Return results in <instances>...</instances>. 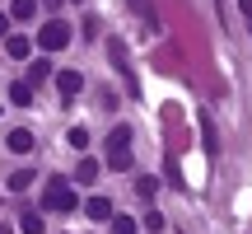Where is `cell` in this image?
Instances as JSON below:
<instances>
[{
	"instance_id": "cell-1",
	"label": "cell",
	"mask_w": 252,
	"mask_h": 234,
	"mask_svg": "<svg viewBox=\"0 0 252 234\" xmlns=\"http://www.w3.org/2000/svg\"><path fill=\"white\" fill-rule=\"evenodd\" d=\"M42 211H56V216H70V211H80V201H75V192H70V183L56 173V178H47V188H42Z\"/></svg>"
},
{
	"instance_id": "cell-2",
	"label": "cell",
	"mask_w": 252,
	"mask_h": 234,
	"mask_svg": "<svg viewBox=\"0 0 252 234\" xmlns=\"http://www.w3.org/2000/svg\"><path fill=\"white\" fill-rule=\"evenodd\" d=\"M108 164L117 173H126L135 164L131 159V126H112V131H108Z\"/></svg>"
},
{
	"instance_id": "cell-3",
	"label": "cell",
	"mask_w": 252,
	"mask_h": 234,
	"mask_svg": "<svg viewBox=\"0 0 252 234\" xmlns=\"http://www.w3.org/2000/svg\"><path fill=\"white\" fill-rule=\"evenodd\" d=\"M37 47H42V52H61V47H70V24H42L37 28Z\"/></svg>"
},
{
	"instance_id": "cell-4",
	"label": "cell",
	"mask_w": 252,
	"mask_h": 234,
	"mask_svg": "<svg viewBox=\"0 0 252 234\" xmlns=\"http://www.w3.org/2000/svg\"><path fill=\"white\" fill-rule=\"evenodd\" d=\"M108 52H112V61H117V71H122V80H126V94L135 99L140 89H135V75H131V61H126V47L117 42V38H112V42H108Z\"/></svg>"
},
{
	"instance_id": "cell-5",
	"label": "cell",
	"mask_w": 252,
	"mask_h": 234,
	"mask_svg": "<svg viewBox=\"0 0 252 234\" xmlns=\"http://www.w3.org/2000/svg\"><path fill=\"white\" fill-rule=\"evenodd\" d=\"M5 145H9L14 155H28V150H33V131H24V126H14V131L5 136Z\"/></svg>"
},
{
	"instance_id": "cell-6",
	"label": "cell",
	"mask_w": 252,
	"mask_h": 234,
	"mask_svg": "<svg viewBox=\"0 0 252 234\" xmlns=\"http://www.w3.org/2000/svg\"><path fill=\"white\" fill-rule=\"evenodd\" d=\"M84 216L89 220H112V201L108 197H89L84 201Z\"/></svg>"
},
{
	"instance_id": "cell-7",
	"label": "cell",
	"mask_w": 252,
	"mask_h": 234,
	"mask_svg": "<svg viewBox=\"0 0 252 234\" xmlns=\"http://www.w3.org/2000/svg\"><path fill=\"white\" fill-rule=\"evenodd\" d=\"M80 71H61V75H56V89H61L65 94V99H75V94H80Z\"/></svg>"
},
{
	"instance_id": "cell-8",
	"label": "cell",
	"mask_w": 252,
	"mask_h": 234,
	"mask_svg": "<svg viewBox=\"0 0 252 234\" xmlns=\"http://www.w3.org/2000/svg\"><path fill=\"white\" fill-rule=\"evenodd\" d=\"M98 159H89V155H84V159H80V169H75V178H80L84 183V188H94V183H98Z\"/></svg>"
},
{
	"instance_id": "cell-9",
	"label": "cell",
	"mask_w": 252,
	"mask_h": 234,
	"mask_svg": "<svg viewBox=\"0 0 252 234\" xmlns=\"http://www.w3.org/2000/svg\"><path fill=\"white\" fill-rule=\"evenodd\" d=\"M9 103L28 108V103H33V84H28V80H14V84H9Z\"/></svg>"
},
{
	"instance_id": "cell-10",
	"label": "cell",
	"mask_w": 252,
	"mask_h": 234,
	"mask_svg": "<svg viewBox=\"0 0 252 234\" xmlns=\"http://www.w3.org/2000/svg\"><path fill=\"white\" fill-rule=\"evenodd\" d=\"M19 234H42V216L33 206H24V216H19Z\"/></svg>"
},
{
	"instance_id": "cell-11",
	"label": "cell",
	"mask_w": 252,
	"mask_h": 234,
	"mask_svg": "<svg viewBox=\"0 0 252 234\" xmlns=\"http://www.w3.org/2000/svg\"><path fill=\"white\" fill-rule=\"evenodd\" d=\"M5 52L14 56V61H24V56L33 52V42H28V38H19V33H14V38H5Z\"/></svg>"
},
{
	"instance_id": "cell-12",
	"label": "cell",
	"mask_w": 252,
	"mask_h": 234,
	"mask_svg": "<svg viewBox=\"0 0 252 234\" xmlns=\"http://www.w3.org/2000/svg\"><path fill=\"white\" fill-rule=\"evenodd\" d=\"M47 80H52V61H33V66H28V84H33V89L47 84Z\"/></svg>"
},
{
	"instance_id": "cell-13",
	"label": "cell",
	"mask_w": 252,
	"mask_h": 234,
	"mask_svg": "<svg viewBox=\"0 0 252 234\" xmlns=\"http://www.w3.org/2000/svg\"><path fill=\"white\" fill-rule=\"evenodd\" d=\"M9 19H37V0H9Z\"/></svg>"
},
{
	"instance_id": "cell-14",
	"label": "cell",
	"mask_w": 252,
	"mask_h": 234,
	"mask_svg": "<svg viewBox=\"0 0 252 234\" xmlns=\"http://www.w3.org/2000/svg\"><path fill=\"white\" fill-rule=\"evenodd\" d=\"M201 136H206V150L215 155V150H220V136H215V122H210V113H201Z\"/></svg>"
},
{
	"instance_id": "cell-15",
	"label": "cell",
	"mask_w": 252,
	"mask_h": 234,
	"mask_svg": "<svg viewBox=\"0 0 252 234\" xmlns=\"http://www.w3.org/2000/svg\"><path fill=\"white\" fill-rule=\"evenodd\" d=\"M65 141H70V150H89V131H84V126H70V131H65Z\"/></svg>"
},
{
	"instance_id": "cell-16",
	"label": "cell",
	"mask_w": 252,
	"mask_h": 234,
	"mask_svg": "<svg viewBox=\"0 0 252 234\" xmlns=\"http://www.w3.org/2000/svg\"><path fill=\"white\" fill-rule=\"evenodd\" d=\"M28 183H33V169H14L9 173V192H24Z\"/></svg>"
},
{
	"instance_id": "cell-17",
	"label": "cell",
	"mask_w": 252,
	"mask_h": 234,
	"mask_svg": "<svg viewBox=\"0 0 252 234\" xmlns=\"http://www.w3.org/2000/svg\"><path fill=\"white\" fill-rule=\"evenodd\" d=\"M135 230H140V225H135L131 216H112V234H135Z\"/></svg>"
},
{
	"instance_id": "cell-18",
	"label": "cell",
	"mask_w": 252,
	"mask_h": 234,
	"mask_svg": "<svg viewBox=\"0 0 252 234\" xmlns=\"http://www.w3.org/2000/svg\"><path fill=\"white\" fill-rule=\"evenodd\" d=\"M140 225L150 230V234H159V230H163V216H159V211H145V216H140Z\"/></svg>"
},
{
	"instance_id": "cell-19",
	"label": "cell",
	"mask_w": 252,
	"mask_h": 234,
	"mask_svg": "<svg viewBox=\"0 0 252 234\" xmlns=\"http://www.w3.org/2000/svg\"><path fill=\"white\" fill-rule=\"evenodd\" d=\"M238 9H243V24H248V33H252V0H238Z\"/></svg>"
},
{
	"instance_id": "cell-20",
	"label": "cell",
	"mask_w": 252,
	"mask_h": 234,
	"mask_svg": "<svg viewBox=\"0 0 252 234\" xmlns=\"http://www.w3.org/2000/svg\"><path fill=\"white\" fill-rule=\"evenodd\" d=\"M131 5H135V9H140V14H145V19L154 24V14H150V5H145V0H131Z\"/></svg>"
},
{
	"instance_id": "cell-21",
	"label": "cell",
	"mask_w": 252,
	"mask_h": 234,
	"mask_svg": "<svg viewBox=\"0 0 252 234\" xmlns=\"http://www.w3.org/2000/svg\"><path fill=\"white\" fill-rule=\"evenodd\" d=\"M0 38H5V14H0Z\"/></svg>"
},
{
	"instance_id": "cell-22",
	"label": "cell",
	"mask_w": 252,
	"mask_h": 234,
	"mask_svg": "<svg viewBox=\"0 0 252 234\" xmlns=\"http://www.w3.org/2000/svg\"><path fill=\"white\" fill-rule=\"evenodd\" d=\"M0 234H9V225H0Z\"/></svg>"
}]
</instances>
